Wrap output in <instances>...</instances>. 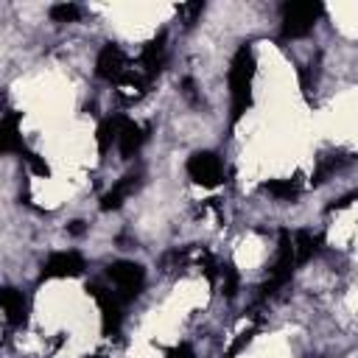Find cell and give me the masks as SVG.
Returning a JSON list of instances; mask_svg holds the SVG:
<instances>
[{
  "mask_svg": "<svg viewBox=\"0 0 358 358\" xmlns=\"http://www.w3.org/2000/svg\"><path fill=\"white\" fill-rule=\"evenodd\" d=\"M106 277L112 280V285L117 288V296L123 302L140 296L143 285H145V268L140 263H131V260H117L106 268Z\"/></svg>",
  "mask_w": 358,
  "mask_h": 358,
  "instance_id": "obj_4",
  "label": "cell"
},
{
  "mask_svg": "<svg viewBox=\"0 0 358 358\" xmlns=\"http://www.w3.org/2000/svg\"><path fill=\"white\" fill-rule=\"evenodd\" d=\"M176 11H179V17H185V25L190 28V25H193V22L201 17V11H204V3H201V0H196V3H185V6H179Z\"/></svg>",
  "mask_w": 358,
  "mask_h": 358,
  "instance_id": "obj_20",
  "label": "cell"
},
{
  "mask_svg": "<svg viewBox=\"0 0 358 358\" xmlns=\"http://www.w3.org/2000/svg\"><path fill=\"white\" fill-rule=\"evenodd\" d=\"M187 176L201 187H215L224 179V165L213 151H196L187 159Z\"/></svg>",
  "mask_w": 358,
  "mask_h": 358,
  "instance_id": "obj_6",
  "label": "cell"
},
{
  "mask_svg": "<svg viewBox=\"0 0 358 358\" xmlns=\"http://www.w3.org/2000/svg\"><path fill=\"white\" fill-rule=\"evenodd\" d=\"M95 73L103 81H120V76L126 73V56H123V50L117 45H112V42L103 45L101 53H98V59H95Z\"/></svg>",
  "mask_w": 358,
  "mask_h": 358,
  "instance_id": "obj_8",
  "label": "cell"
},
{
  "mask_svg": "<svg viewBox=\"0 0 358 358\" xmlns=\"http://www.w3.org/2000/svg\"><path fill=\"white\" fill-rule=\"evenodd\" d=\"M263 190L266 193H271L274 199H280V201H291V199H296L299 196V187H296V182L294 179H271V182H266L263 185Z\"/></svg>",
  "mask_w": 358,
  "mask_h": 358,
  "instance_id": "obj_17",
  "label": "cell"
},
{
  "mask_svg": "<svg viewBox=\"0 0 358 358\" xmlns=\"http://www.w3.org/2000/svg\"><path fill=\"white\" fill-rule=\"evenodd\" d=\"M182 90H185V95H187V98H196V87H193V81H190V78H185V81H182Z\"/></svg>",
  "mask_w": 358,
  "mask_h": 358,
  "instance_id": "obj_25",
  "label": "cell"
},
{
  "mask_svg": "<svg viewBox=\"0 0 358 358\" xmlns=\"http://www.w3.org/2000/svg\"><path fill=\"white\" fill-rule=\"evenodd\" d=\"M25 162L31 165V171H34L36 176H50V168L45 165V159H39L34 151H28V154H25Z\"/></svg>",
  "mask_w": 358,
  "mask_h": 358,
  "instance_id": "obj_22",
  "label": "cell"
},
{
  "mask_svg": "<svg viewBox=\"0 0 358 358\" xmlns=\"http://www.w3.org/2000/svg\"><path fill=\"white\" fill-rule=\"evenodd\" d=\"M140 64H143V70H145L148 78H154L162 70V64H165V34H157L154 39H148L143 45Z\"/></svg>",
  "mask_w": 358,
  "mask_h": 358,
  "instance_id": "obj_9",
  "label": "cell"
},
{
  "mask_svg": "<svg viewBox=\"0 0 358 358\" xmlns=\"http://www.w3.org/2000/svg\"><path fill=\"white\" fill-rule=\"evenodd\" d=\"M165 358H196V352L190 344H176V347L165 350Z\"/></svg>",
  "mask_w": 358,
  "mask_h": 358,
  "instance_id": "obj_24",
  "label": "cell"
},
{
  "mask_svg": "<svg viewBox=\"0 0 358 358\" xmlns=\"http://www.w3.org/2000/svg\"><path fill=\"white\" fill-rule=\"evenodd\" d=\"M143 140H145L143 126H137V123H134V120H129V117H120V134H117V145H120L123 159H131V157L140 151Z\"/></svg>",
  "mask_w": 358,
  "mask_h": 358,
  "instance_id": "obj_11",
  "label": "cell"
},
{
  "mask_svg": "<svg viewBox=\"0 0 358 358\" xmlns=\"http://www.w3.org/2000/svg\"><path fill=\"white\" fill-rule=\"evenodd\" d=\"M252 336H255V330H243V333H238V338L229 344V350L224 352V358H235V355H238V352L252 341Z\"/></svg>",
  "mask_w": 358,
  "mask_h": 358,
  "instance_id": "obj_21",
  "label": "cell"
},
{
  "mask_svg": "<svg viewBox=\"0 0 358 358\" xmlns=\"http://www.w3.org/2000/svg\"><path fill=\"white\" fill-rule=\"evenodd\" d=\"M87 294L98 302L101 308V327H103V336H115L123 324V299L112 291H106L101 282H90L87 285Z\"/></svg>",
  "mask_w": 358,
  "mask_h": 358,
  "instance_id": "obj_5",
  "label": "cell"
},
{
  "mask_svg": "<svg viewBox=\"0 0 358 358\" xmlns=\"http://www.w3.org/2000/svg\"><path fill=\"white\" fill-rule=\"evenodd\" d=\"M252 78H255V53L249 45H241L229 64V95H232V123L252 106Z\"/></svg>",
  "mask_w": 358,
  "mask_h": 358,
  "instance_id": "obj_1",
  "label": "cell"
},
{
  "mask_svg": "<svg viewBox=\"0 0 358 358\" xmlns=\"http://www.w3.org/2000/svg\"><path fill=\"white\" fill-rule=\"evenodd\" d=\"M322 14H324L322 3H308V0L285 3L282 6V36L285 39H299V36L310 34Z\"/></svg>",
  "mask_w": 358,
  "mask_h": 358,
  "instance_id": "obj_2",
  "label": "cell"
},
{
  "mask_svg": "<svg viewBox=\"0 0 358 358\" xmlns=\"http://www.w3.org/2000/svg\"><path fill=\"white\" fill-rule=\"evenodd\" d=\"M87 263L78 252H53L45 266H42V280L45 277H78L84 274Z\"/></svg>",
  "mask_w": 358,
  "mask_h": 358,
  "instance_id": "obj_7",
  "label": "cell"
},
{
  "mask_svg": "<svg viewBox=\"0 0 358 358\" xmlns=\"http://www.w3.org/2000/svg\"><path fill=\"white\" fill-rule=\"evenodd\" d=\"M344 162H347V157H341V154H322L319 162H316V171H313V176H310V185L327 182V176H333Z\"/></svg>",
  "mask_w": 358,
  "mask_h": 358,
  "instance_id": "obj_14",
  "label": "cell"
},
{
  "mask_svg": "<svg viewBox=\"0 0 358 358\" xmlns=\"http://www.w3.org/2000/svg\"><path fill=\"white\" fill-rule=\"evenodd\" d=\"M352 201H358V190H352V193H344L341 199H336L333 204H327V213H336V210H344V207H350Z\"/></svg>",
  "mask_w": 358,
  "mask_h": 358,
  "instance_id": "obj_23",
  "label": "cell"
},
{
  "mask_svg": "<svg viewBox=\"0 0 358 358\" xmlns=\"http://www.w3.org/2000/svg\"><path fill=\"white\" fill-rule=\"evenodd\" d=\"M294 252H296V266L308 263V260L319 252V238L310 235L308 229H299V232L294 235Z\"/></svg>",
  "mask_w": 358,
  "mask_h": 358,
  "instance_id": "obj_15",
  "label": "cell"
},
{
  "mask_svg": "<svg viewBox=\"0 0 358 358\" xmlns=\"http://www.w3.org/2000/svg\"><path fill=\"white\" fill-rule=\"evenodd\" d=\"M294 266H296V252H294V238L288 229H280L277 235V257H274V266H271V277L268 282L260 285V294L263 296H271L274 291H280L282 285L291 282V274H294Z\"/></svg>",
  "mask_w": 358,
  "mask_h": 358,
  "instance_id": "obj_3",
  "label": "cell"
},
{
  "mask_svg": "<svg viewBox=\"0 0 358 358\" xmlns=\"http://www.w3.org/2000/svg\"><path fill=\"white\" fill-rule=\"evenodd\" d=\"M3 310H6L8 324L11 327H20V324H25L28 302H25V296L17 288H3Z\"/></svg>",
  "mask_w": 358,
  "mask_h": 358,
  "instance_id": "obj_12",
  "label": "cell"
},
{
  "mask_svg": "<svg viewBox=\"0 0 358 358\" xmlns=\"http://www.w3.org/2000/svg\"><path fill=\"white\" fill-rule=\"evenodd\" d=\"M17 115L14 112H6L3 115V123H0V151H6V154H28V148H25V143H22V137H20V129H17Z\"/></svg>",
  "mask_w": 358,
  "mask_h": 358,
  "instance_id": "obj_10",
  "label": "cell"
},
{
  "mask_svg": "<svg viewBox=\"0 0 358 358\" xmlns=\"http://www.w3.org/2000/svg\"><path fill=\"white\" fill-rule=\"evenodd\" d=\"M221 277H224V296L232 299L238 294V268L232 263H224L221 266Z\"/></svg>",
  "mask_w": 358,
  "mask_h": 358,
  "instance_id": "obj_19",
  "label": "cell"
},
{
  "mask_svg": "<svg viewBox=\"0 0 358 358\" xmlns=\"http://www.w3.org/2000/svg\"><path fill=\"white\" fill-rule=\"evenodd\" d=\"M67 232H70V235H81V232H84V221H73V224L67 227Z\"/></svg>",
  "mask_w": 358,
  "mask_h": 358,
  "instance_id": "obj_26",
  "label": "cell"
},
{
  "mask_svg": "<svg viewBox=\"0 0 358 358\" xmlns=\"http://www.w3.org/2000/svg\"><path fill=\"white\" fill-rule=\"evenodd\" d=\"M81 17V8L76 3H56L50 6V20L53 22H76Z\"/></svg>",
  "mask_w": 358,
  "mask_h": 358,
  "instance_id": "obj_18",
  "label": "cell"
},
{
  "mask_svg": "<svg viewBox=\"0 0 358 358\" xmlns=\"http://www.w3.org/2000/svg\"><path fill=\"white\" fill-rule=\"evenodd\" d=\"M137 185H140V182H137V173H126L109 193H103V199H101V210H106V213H109V210H117V207L123 204V199H126L129 193L137 190Z\"/></svg>",
  "mask_w": 358,
  "mask_h": 358,
  "instance_id": "obj_13",
  "label": "cell"
},
{
  "mask_svg": "<svg viewBox=\"0 0 358 358\" xmlns=\"http://www.w3.org/2000/svg\"><path fill=\"white\" fill-rule=\"evenodd\" d=\"M120 134V117H103L98 123V131H95V140H98V151L106 154L112 148V143L117 140Z\"/></svg>",
  "mask_w": 358,
  "mask_h": 358,
  "instance_id": "obj_16",
  "label": "cell"
}]
</instances>
